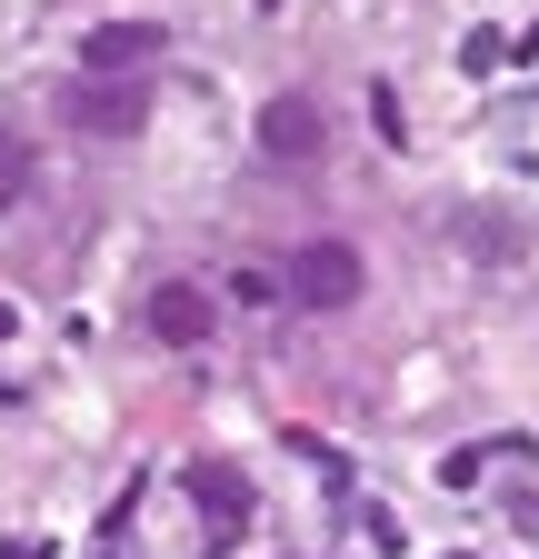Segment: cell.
Returning <instances> with one entry per match:
<instances>
[{
	"label": "cell",
	"mask_w": 539,
	"mask_h": 559,
	"mask_svg": "<svg viewBox=\"0 0 539 559\" xmlns=\"http://www.w3.org/2000/svg\"><path fill=\"white\" fill-rule=\"evenodd\" d=\"M11 330H21V310H11V300H0V340H11Z\"/></svg>",
	"instance_id": "cell-11"
},
{
	"label": "cell",
	"mask_w": 539,
	"mask_h": 559,
	"mask_svg": "<svg viewBox=\"0 0 539 559\" xmlns=\"http://www.w3.org/2000/svg\"><path fill=\"white\" fill-rule=\"evenodd\" d=\"M60 120L81 140H130V130H151V81L141 70H81V81L60 91Z\"/></svg>",
	"instance_id": "cell-1"
},
{
	"label": "cell",
	"mask_w": 539,
	"mask_h": 559,
	"mask_svg": "<svg viewBox=\"0 0 539 559\" xmlns=\"http://www.w3.org/2000/svg\"><path fill=\"white\" fill-rule=\"evenodd\" d=\"M170 31L160 21H91L81 31V70H160Z\"/></svg>",
	"instance_id": "cell-5"
},
{
	"label": "cell",
	"mask_w": 539,
	"mask_h": 559,
	"mask_svg": "<svg viewBox=\"0 0 539 559\" xmlns=\"http://www.w3.org/2000/svg\"><path fill=\"white\" fill-rule=\"evenodd\" d=\"M320 140H330V120H320V100H310V91H280V100H260V160H280V170H310V160H320Z\"/></svg>",
	"instance_id": "cell-3"
},
{
	"label": "cell",
	"mask_w": 539,
	"mask_h": 559,
	"mask_svg": "<svg viewBox=\"0 0 539 559\" xmlns=\"http://www.w3.org/2000/svg\"><path fill=\"white\" fill-rule=\"evenodd\" d=\"M490 460H510V440H500V450H450V469H440V479H450V489H480V469H490Z\"/></svg>",
	"instance_id": "cell-8"
},
{
	"label": "cell",
	"mask_w": 539,
	"mask_h": 559,
	"mask_svg": "<svg viewBox=\"0 0 539 559\" xmlns=\"http://www.w3.org/2000/svg\"><path fill=\"white\" fill-rule=\"evenodd\" d=\"M190 500L211 510V539H230V530H250V489L230 479V469H190Z\"/></svg>",
	"instance_id": "cell-6"
},
{
	"label": "cell",
	"mask_w": 539,
	"mask_h": 559,
	"mask_svg": "<svg viewBox=\"0 0 539 559\" xmlns=\"http://www.w3.org/2000/svg\"><path fill=\"white\" fill-rule=\"evenodd\" d=\"M459 250L469 260H519V221L510 210H459Z\"/></svg>",
	"instance_id": "cell-7"
},
{
	"label": "cell",
	"mask_w": 539,
	"mask_h": 559,
	"mask_svg": "<svg viewBox=\"0 0 539 559\" xmlns=\"http://www.w3.org/2000/svg\"><path fill=\"white\" fill-rule=\"evenodd\" d=\"M230 300H240V310H260V300H280V280H270V270H250V260H240V270H230Z\"/></svg>",
	"instance_id": "cell-10"
},
{
	"label": "cell",
	"mask_w": 539,
	"mask_h": 559,
	"mask_svg": "<svg viewBox=\"0 0 539 559\" xmlns=\"http://www.w3.org/2000/svg\"><path fill=\"white\" fill-rule=\"evenodd\" d=\"M31 190V151H21V140H0V210H11Z\"/></svg>",
	"instance_id": "cell-9"
},
{
	"label": "cell",
	"mask_w": 539,
	"mask_h": 559,
	"mask_svg": "<svg viewBox=\"0 0 539 559\" xmlns=\"http://www.w3.org/2000/svg\"><path fill=\"white\" fill-rule=\"evenodd\" d=\"M141 330H151L160 349H200V340L220 330V300L200 290V280H160V290L141 300Z\"/></svg>",
	"instance_id": "cell-4"
},
{
	"label": "cell",
	"mask_w": 539,
	"mask_h": 559,
	"mask_svg": "<svg viewBox=\"0 0 539 559\" xmlns=\"http://www.w3.org/2000/svg\"><path fill=\"white\" fill-rule=\"evenodd\" d=\"M360 280H370V270H360L350 240H300L290 270H280V290H290L300 310H350V300H360Z\"/></svg>",
	"instance_id": "cell-2"
}]
</instances>
